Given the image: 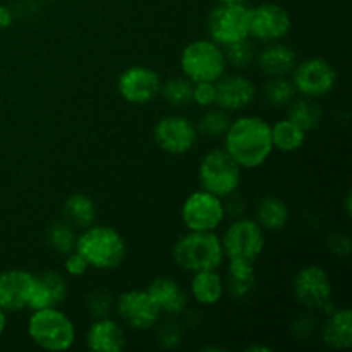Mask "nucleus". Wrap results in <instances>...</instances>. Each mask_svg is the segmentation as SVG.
Wrapping results in <instances>:
<instances>
[{
	"label": "nucleus",
	"mask_w": 352,
	"mask_h": 352,
	"mask_svg": "<svg viewBox=\"0 0 352 352\" xmlns=\"http://www.w3.org/2000/svg\"><path fill=\"white\" fill-rule=\"evenodd\" d=\"M198 179L201 189L226 199L239 191L243 182V168L223 150V146L212 148L203 155L199 162Z\"/></svg>",
	"instance_id": "obj_6"
},
{
	"label": "nucleus",
	"mask_w": 352,
	"mask_h": 352,
	"mask_svg": "<svg viewBox=\"0 0 352 352\" xmlns=\"http://www.w3.org/2000/svg\"><path fill=\"white\" fill-rule=\"evenodd\" d=\"M265 102L274 109H287L289 103L298 96L294 85H292L289 76H277V78H268L261 89Z\"/></svg>",
	"instance_id": "obj_30"
},
{
	"label": "nucleus",
	"mask_w": 352,
	"mask_h": 352,
	"mask_svg": "<svg viewBox=\"0 0 352 352\" xmlns=\"http://www.w3.org/2000/svg\"><path fill=\"white\" fill-rule=\"evenodd\" d=\"M254 64L260 67L267 78H277V76H291L298 64V54L294 48L284 40L263 43V47L256 52Z\"/></svg>",
	"instance_id": "obj_21"
},
{
	"label": "nucleus",
	"mask_w": 352,
	"mask_h": 352,
	"mask_svg": "<svg viewBox=\"0 0 352 352\" xmlns=\"http://www.w3.org/2000/svg\"><path fill=\"white\" fill-rule=\"evenodd\" d=\"M146 291L157 302L162 315L179 318L188 311L189 292L172 277H157L148 284Z\"/></svg>",
	"instance_id": "obj_19"
},
{
	"label": "nucleus",
	"mask_w": 352,
	"mask_h": 352,
	"mask_svg": "<svg viewBox=\"0 0 352 352\" xmlns=\"http://www.w3.org/2000/svg\"><path fill=\"white\" fill-rule=\"evenodd\" d=\"M322 342L329 349L346 351L352 344V311L349 308H333L325 313L320 330Z\"/></svg>",
	"instance_id": "obj_23"
},
{
	"label": "nucleus",
	"mask_w": 352,
	"mask_h": 352,
	"mask_svg": "<svg viewBox=\"0 0 352 352\" xmlns=\"http://www.w3.org/2000/svg\"><path fill=\"white\" fill-rule=\"evenodd\" d=\"M219 3H248L250 0H215Z\"/></svg>",
	"instance_id": "obj_42"
},
{
	"label": "nucleus",
	"mask_w": 352,
	"mask_h": 352,
	"mask_svg": "<svg viewBox=\"0 0 352 352\" xmlns=\"http://www.w3.org/2000/svg\"><path fill=\"white\" fill-rule=\"evenodd\" d=\"M230 120H232L230 113L215 105L205 109V112L198 117L195 124L199 136L208 138V140H222L229 129Z\"/></svg>",
	"instance_id": "obj_29"
},
{
	"label": "nucleus",
	"mask_w": 352,
	"mask_h": 352,
	"mask_svg": "<svg viewBox=\"0 0 352 352\" xmlns=\"http://www.w3.org/2000/svg\"><path fill=\"white\" fill-rule=\"evenodd\" d=\"M306 136L308 133L287 117L272 124L274 150L280 151V153H294V151L301 150L306 143Z\"/></svg>",
	"instance_id": "obj_28"
},
{
	"label": "nucleus",
	"mask_w": 352,
	"mask_h": 352,
	"mask_svg": "<svg viewBox=\"0 0 352 352\" xmlns=\"http://www.w3.org/2000/svg\"><path fill=\"white\" fill-rule=\"evenodd\" d=\"M89 263L86 261V258L79 253L78 250L71 251L64 256V274L69 275V277H85L89 272Z\"/></svg>",
	"instance_id": "obj_37"
},
{
	"label": "nucleus",
	"mask_w": 352,
	"mask_h": 352,
	"mask_svg": "<svg viewBox=\"0 0 352 352\" xmlns=\"http://www.w3.org/2000/svg\"><path fill=\"white\" fill-rule=\"evenodd\" d=\"M287 119L298 124L306 133H311V131H315L323 122V119H325V110H323L320 100L298 95L287 105Z\"/></svg>",
	"instance_id": "obj_26"
},
{
	"label": "nucleus",
	"mask_w": 352,
	"mask_h": 352,
	"mask_svg": "<svg viewBox=\"0 0 352 352\" xmlns=\"http://www.w3.org/2000/svg\"><path fill=\"white\" fill-rule=\"evenodd\" d=\"M246 351L250 352H254V351H260V352H270L272 347L268 346H258V344H253V346H248Z\"/></svg>",
	"instance_id": "obj_40"
},
{
	"label": "nucleus",
	"mask_w": 352,
	"mask_h": 352,
	"mask_svg": "<svg viewBox=\"0 0 352 352\" xmlns=\"http://www.w3.org/2000/svg\"><path fill=\"white\" fill-rule=\"evenodd\" d=\"M113 298L105 289H96L89 292L86 298V309L93 318H102V316H110L113 313Z\"/></svg>",
	"instance_id": "obj_35"
},
{
	"label": "nucleus",
	"mask_w": 352,
	"mask_h": 352,
	"mask_svg": "<svg viewBox=\"0 0 352 352\" xmlns=\"http://www.w3.org/2000/svg\"><path fill=\"white\" fill-rule=\"evenodd\" d=\"M292 294L306 311L333 309V285L329 272L320 265H305L292 278Z\"/></svg>",
	"instance_id": "obj_7"
},
{
	"label": "nucleus",
	"mask_w": 352,
	"mask_h": 352,
	"mask_svg": "<svg viewBox=\"0 0 352 352\" xmlns=\"http://www.w3.org/2000/svg\"><path fill=\"white\" fill-rule=\"evenodd\" d=\"M223 254L227 258H243L258 261L267 248V232L253 217H236L223 230L222 237Z\"/></svg>",
	"instance_id": "obj_8"
},
{
	"label": "nucleus",
	"mask_w": 352,
	"mask_h": 352,
	"mask_svg": "<svg viewBox=\"0 0 352 352\" xmlns=\"http://www.w3.org/2000/svg\"><path fill=\"white\" fill-rule=\"evenodd\" d=\"M162 78L146 65H131L117 78V91L131 105H148L160 96Z\"/></svg>",
	"instance_id": "obj_15"
},
{
	"label": "nucleus",
	"mask_w": 352,
	"mask_h": 352,
	"mask_svg": "<svg viewBox=\"0 0 352 352\" xmlns=\"http://www.w3.org/2000/svg\"><path fill=\"white\" fill-rule=\"evenodd\" d=\"M226 217L223 198L206 189L191 192L181 206V220L191 232H217Z\"/></svg>",
	"instance_id": "obj_11"
},
{
	"label": "nucleus",
	"mask_w": 352,
	"mask_h": 352,
	"mask_svg": "<svg viewBox=\"0 0 352 352\" xmlns=\"http://www.w3.org/2000/svg\"><path fill=\"white\" fill-rule=\"evenodd\" d=\"M337 69L323 57H309L298 62L291 72V81L296 91L308 98H325L337 86Z\"/></svg>",
	"instance_id": "obj_12"
},
{
	"label": "nucleus",
	"mask_w": 352,
	"mask_h": 352,
	"mask_svg": "<svg viewBox=\"0 0 352 352\" xmlns=\"http://www.w3.org/2000/svg\"><path fill=\"white\" fill-rule=\"evenodd\" d=\"M226 294L236 301L250 298L256 289V261L243 258H227Z\"/></svg>",
	"instance_id": "obj_22"
},
{
	"label": "nucleus",
	"mask_w": 352,
	"mask_h": 352,
	"mask_svg": "<svg viewBox=\"0 0 352 352\" xmlns=\"http://www.w3.org/2000/svg\"><path fill=\"white\" fill-rule=\"evenodd\" d=\"M69 284L64 274L55 270H45L34 275L33 292H31L30 306L28 309H41L60 306L67 298Z\"/></svg>",
	"instance_id": "obj_20"
},
{
	"label": "nucleus",
	"mask_w": 352,
	"mask_h": 352,
	"mask_svg": "<svg viewBox=\"0 0 352 352\" xmlns=\"http://www.w3.org/2000/svg\"><path fill=\"white\" fill-rule=\"evenodd\" d=\"M256 52L258 48L254 45V40H251V38H244V40L223 47L227 65L236 69V71H244V69L251 67L256 60Z\"/></svg>",
	"instance_id": "obj_33"
},
{
	"label": "nucleus",
	"mask_w": 352,
	"mask_h": 352,
	"mask_svg": "<svg viewBox=\"0 0 352 352\" xmlns=\"http://www.w3.org/2000/svg\"><path fill=\"white\" fill-rule=\"evenodd\" d=\"M76 250L86 258L95 270L110 272L126 261L127 243L122 234L112 226H93L79 230Z\"/></svg>",
	"instance_id": "obj_2"
},
{
	"label": "nucleus",
	"mask_w": 352,
	"mask_h": 352,
	"mask_svg": "<svg viewBox=\"0 0 352 352\" xmlns=\"http://www.w3.org/2000/svg\"><path fill=\"white\" fill-rule=\"evenodd\" d=\"M168 320L157 323V339L164 349H177L182 342V329L177 323V320L167 316Z\"/></svg>",
	"instance_id": "obj_34"
},
{
	"label": "nucleus",
	"mask_w": 352,
	"mask_h": 352,
	"mask_svg": "<svg viewBox=\"0 0 352 352\" xmlns=\"http://www.w3.org/2000/svg\"><path fill=\"white\" fill-rule=\"evenodd\" d=\"M292 30V17L284 6L277 2H263L251 7L250 38L260 43L285 40Z\"/></svg>",
	"instance_id": "obj_14"
},
{
	"label": "nucleus",
	"mask_w": 352,
	"mask_h": 352,
	"mask_svg": "<svg viewBox=\"0 0 352 352\" xmlns=\"http://www.w3.org/2000/svg\"><path fill=\"white\" fill-rule=\"evenodd\" d=\"M250 14L248 3H219L206 16V33L210 40L227 47L250 38Z\"/></svg>",
	"instance_id": "obj_9"
},
{
	"label": "nucleus",
	"mask_w": 352,
	"mask_h": 352,
	"mask_svg": "<svg viewBox=\"0 0 352 352\" xmlns=\"http://www.w3.org/2000/svg\"><path fill=\"white\" fill-rule=\"evenodd\" d=\"M172 260L181 270L195 274L201 270H219L226 261V254L217 232L188 230L174 243Z\"/></svg>",
	"instance_id": "obj_4"
},
{
	"label": "nucleus",
	"mask_w": 352,
	"mask_h": 352,
	"mask_svg": "<svg viewBox=\"0 0 352 352\" xmlns=\"http://www.w3.org/2000/svg\"><path fill=\"white\" fill-rule=\"evenodd\" d=\"M160 96L172 109H184L191 105L192 82L186 76H174L167 81H162Z\"/></svg>",
	"instance_id": "obj_31"
},
{
	"label": "nucleus",
	"mask_w": 352,
	"mask_h": 352,
	"mask_svg": "<svg viewBox=\"0 0 352 352\" xmlns=\"http://www.w3.org/2000/svg\"><path fill=\"white\" fill-rule=\"evenodd\" d=\"M7 325H9V313L6 309L0 308V337L3 336V332L7 330Z\"/></svg>",
	"instance_id": "obj_39"
},
{
	"label": "nucleus",
	"mask_w": 352,
	"mask_h": 352,
	"mask_svg": "<svg viewBox=\"0 0 352 352\" xmlns=\"http://www.w3.org/2000/svg\"><path fill=\"white\" fill-rule=\"evenodd\" d=\"M217 86V107L227 110L229 113L243 112L250 109L258 96V88L250 76L241 71L226 72L215 81Z\"/></svg>",
	"instance_id": "obj_16"
},
{
	"label": "nucleus",
	"mask_w": 352,
	"mask_h": 352,
	"mask_svg": "<svg viewBox=\"0 0 352 352\" xmlns=\"http://www.w3.org/2000/svg\"><path fill=\"white\" fill-rule=\"evenodd\" d=\"M12 23H14L12 10H10L7 6H2V3H0V30H6V28H9Z\"/></svg>",
	"instance_id": "obj_38"
},
{
	"label": "nucleus",
	"mask_w": 352,
	"mask_h": 352,
	"mask_svg": "<svg viewBox=\"0 0 352 352\" xmlns=\"http://www.w3.org/2000/svg\"><path fill=\"white\" fill-rule=\"evenodd\" d=\"M223 140V150L243 170H254L270 160L274 153L272 124L260 116H239L230 120Z\"/></svg>",
	"instance_id": "obj_1"
},
{
	"label": "nucleus",
	"mask_w": 352,
	"mask_h": 352,
	"mask_svg": "<svg viewBox=\"0 0 352 352\" xmlns=\"http://www.w3.org/2000/svg\"><path fill=\"white\" fill-rule=\"evenodd\" d=\"M113 313L124 327L134 332L153 330L164 318L160 308L146 289H129L120 292L113 301Z\"/></svg>",
	"instance_id": "obj_10"
},
{
	"label": "nucleus",
	"mask_w": 352,
	"mask_h": 352,
	"mask_svg": "<svg viewBox=\"0 0 352 352\" xmlns=\"http://www.w3.org/2000/svg\"><path fill=\"white\" fill-rule=\"evenodd\" d=\"M76 241H78V229L65 222L64 219L52 223L47 230V244L60 256L76 250Z\"/></svg>",
	"instance_id": "obj_32"
},
{
	"label": "nucleus",
	"mask_w": 352,
	"mask_h": 352,
	"mask_svg": "<svg viewBox=\"0 0 352 352\" xmlns=\"http://www.w3.org/2000/svg\"><path fill=\"white\" fill-rule=\"evenodd\" d=\"M62 217L74 229L82 230L93 226L96 220V205L93 198L82 192H74L69 196L62 206Z\"/></svg>",
	"instance_id": "obj_27"
},
{
	"label": "nucleus",
	"mask_w": 352,
	"mask_h": 352,
	"mask_svg": "<svg viewBox=\"0 0 352 352\" xmlns=\"http://www.w3.org/2000/svg\"><path fill=\"white\" fill-rule=\"evenodd\" d=\"M34 285V274L23 268L0 272V308L7 313L28 309Z\"/></svg>",
	"instance_id": "obj_17"
},
{
	"label": "nucleus",
	"mask_w": 352,
	"mask_h": 352,
	"mask_svg": "<svg viewBox=\"0 0 352 352\" xmlns=\"http://www.w3.org/2000/svg\"><path fill=\"white\" fill-rule=\"evenodd\" d=\"M191 103L198 105L199 109H210L217 105V86L212 81L192 82V98Z\"/></svg>",
	"instance_id": "obj_36"
},
{
	"label": "nucleus",
	"mask_w": 352,
	"mask_h": 352,
	"mask_svg": "<svg viewBox=\"0 0 352 352\" xmlns=\"http://www.w3.org/2000/svg\"><path fill=\"white\" fill-rule=\"evenodd\" d=\"M189 298L199 306L219 305L226 296V282L223 275L219 270H201L191 274L189 280Z\"/></svg>",
	"instance_id": "obj_24"
},
{
	"label": "nucleus",
	"mask_w": 352,
	"mask_h": 352,
	"mask_svg": "<svg viewBox=\"0 0 352 352\" xmlns=\"http://www.w3.org/2000/svg\"><path fill=\"white\" fill-rule=\"evenodd\" d=\"M85 342L93 352H122L127 346L126 329L112 316L95 318L86 330Z\"/></svg>",
	"instance_id": "obj_18"
},
{
	"label": "nucleus",
	"mask_w": 352,
	"mask_h": 352,
	"mask_svg": "<svg viewBox=\"0 0 352 352\" xmlns=\"http://www.w3.org/2000/svg\"><path fill=\"white\" fill-rule=\"evenodd\" d=\"M179 67L182 76H186L191 82H215L226 74L229 65H227L223 47L210 38H201L182 48Z\"/></svg>",
	"instance_id": "obj_5"
},
{
	"label": "nucleus",
	"mask_w": 352,
	"mask_h": 352,
	"mask_svg": "<svg viewBox=\"0 0 352 352\" xmlns=\"http://www.w3.org/2000/svg\"><path fill=\"white\" fill-rule=\"evenodd\" d=\"M26 332L34 346L50 352L72 349L78 339L74 322L58 306L33 309L28 318Z\"/></svg>",
	"instance_id": "obj_3"
},
{
	"label": "nucleus",
	"mask_w": 352,
	"mask_h": 352,
	"mask_svg": "<svg viewBox=\"0 0 352 352\" xmlns=\"http://www.w3.org/2000/svg\"><path fill=\"white\" fill-rule=\"evenodd\" d=\"M254 220L261 226L265 232H280L287 227L291 219V210L287 203L275 195H267L258 201L254 210Z\"/></svg>",
	"instance_id": "obj_25"
},
{
	"label": "nucleus",
	"mask_w": 352,
	"mask_h": 352,
	"mask_svg": "<svg viewBox=\"0 0 352 352\" xmlns=\"http://www.w3.org/2000/svg\"><path fill=\"white\" fill-rule=\"evenodd\" d=\"M351 195L349 192H347V196L346 198H344V208H346V217H351Z\"/></svg>",
	"instance_id": "obj_41"
},
{
	"label": "nucleus",
	"mask_w": 352,
	"mask_h": 352,
	"mask_svg": "<svg viewBox=\"0 0 352 352\" xmlns=\"http://www.w3.org/2000/svg\"><path fill=\"white\" fill-rule=\"evenodd\" d=\"M153 140L164 153L181 157L195 150L199 134L191 119L181 113H168L155 124Z\"/></svg>",
	"instance_id": "obj_13"
}]
</instances>
